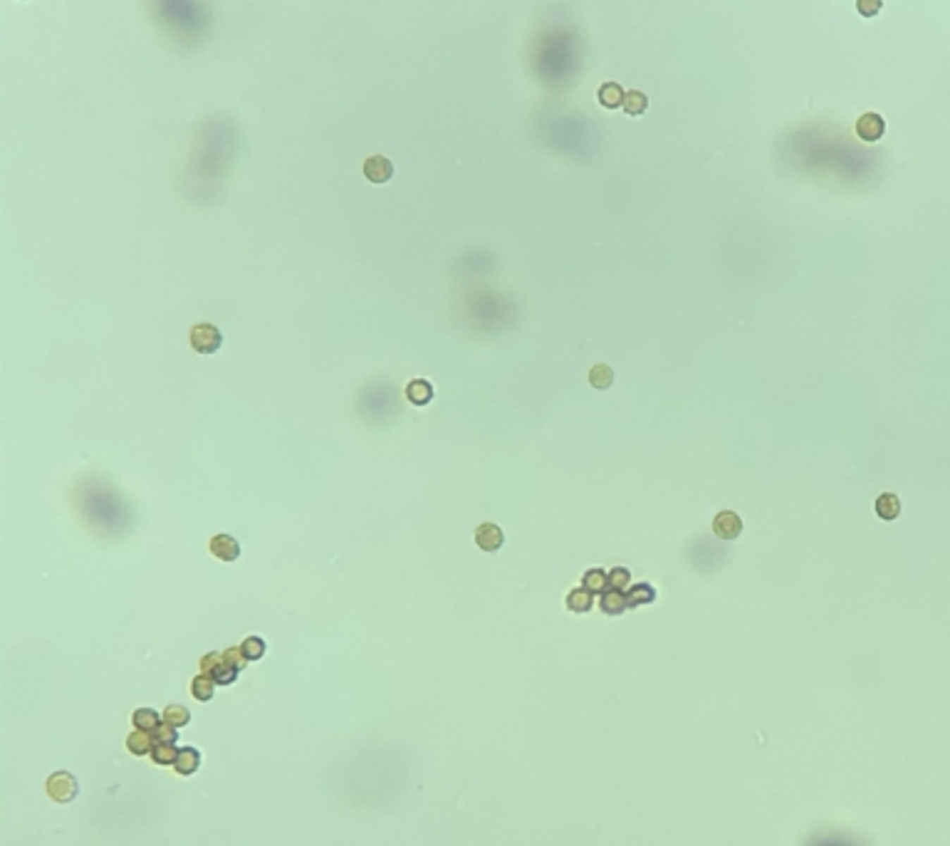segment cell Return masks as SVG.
<instances>
[{
    "mask_svg": "<svg viewBox=\"0 0 950 846\" xmlns=\"http://www.w3.org/2000/svg\"><path fill=\"white\" fill-rule=\"evenodd\" d=\"M240 651L248 661H260L265 656V641L260 636H248V639L240 644Z\"/></svg>",
    "mask_w": 950,
    "mask_h": 846,
    "instance_id": "obj_22",
    "label": "cell"
},
{
    "mask_svg": "<svg viewBox=\"0 0 950 846\" xmlns=\"http://www.w3.org/2000/svg\"><path fill=\"white\" fill-rule=\"evenodd\" d=\"M884 131H886V121H884V116L876 114V111H869V114L859 116V121H856V134H859V139L866 141V144L879 141L881 136H884Z\"/></svg>",
    "mask_w": 950,
    "mask_h": 846,
    "instance_id": "obj_5",
    "label": "cell"
},
{
    "mask_svg": "<svg viewBox=\"0 0 950 846\" xmlns=\"http://www.w3.org/2000/svg\"><path fill=\"white\" fill-rule=\"evenodd\" d=\"M591 604H594V596H591V591L584 589V587H581V589H572L569 594H567V609L574 611V614L589 611Z\"/></svg>",
    "mask_w": 950,
    "mask_h": 846,
    "instance_id": "obj_14",
    "label": "cell"
},
{
    "mask_svg": "<svg viewBox=\"0 0 950 846\" xmlns=\"http://www.w3.org/2000/svg\"><path fill=\"white\" fill-rule=\"evenodd\" d=\"M132 723H134V728L137 730H156L159 725H161V721H159V713L154 711V708H139V711H134V716H132Z\"/></svg>",
    "mask_w": 950,
    "mask_h": 846,
    "instance_id": "obj_16",
    "label": "cell"
},
{
    "mask_svg": "<svg viewBox=\"0 0 950 846\" xmlns=\"http://www.w3.org/2000/svg\"><path fill=\"white\" fill-rule=\"evenodd\" d=\"M127 750L132 752V755H152V750H154V737H152V732L149 730H134L132 735L127 737Z\"/></svg>",
    "mask_w": 950,
    "mask_h": 846,
    "instance_id": "obj_12",
    "label": "cell"
},
{
    "mask_svg": "<svg viewBox=\"0 0 950 846\" xmlns=\"http://www.w3.org/2000/svg\"><path fill=\"white\" fill-rule=\"evenodd\" d=\"M876 515H879L881 520H886V522H891V520H896L901 515V503H899V498H896L894 493H884V495H879V500H876Z\"/></svg>",
    "mask_w": 950,
    "mask_h": 846,
    "instance_id": "obj_13",
    "label": "cell"
},
{
    "mask_svg": "<svg viewBox=\"0 0 950 846\" xmlns=\"http://www.w3.org/2000/svg\"><path fill=\"white\" fill-rule=\"evenodd\" d=\"M856 11L864 18H876L881 11V0H856Z\"/></svg>",
    "mask_w": 950,
    "mask_h": 846,
    "instance_id": "obj_28",
    "label": "cell"
},
{
    "mask_svg": "<svg viewBox=\"0 0 950 846\" xmlns=\"http://www.w3.org/2000/svg\"><path fill=\"white\" fill-rule=\"evenodd\" d=\"M211 552L221 562H235L240 557V544L233 534H216V537H211Z\"/></svg>",
    "mask_w": 950,
    "mask_h": 846,
    "instance_id": "obj_7",
    "label": "cell"
},
{
    "mask_svg": "<svg viewBox=\"0 0 950 846\" xmlns=\"http://www.w3.org/2000/svg\"><path fill=\"white\" fill-rule=\"evenodd\" d=\"M475 544L483 552H498L502 547V529L493 522H483L481 527L475 529Z\"/></svg>",
    "mask_w": 950,
    "mask_h": 846,
    "instance_id": "obj_8",
    "label": "cell"
},
{
    "mask_svg": "<svg viewBox=\"0 0 950 846\" xmlns=\"http://www.w3.org/2000/svg\"><path fill=\"white\" fill-rule=\"evenodd\" d=\"M201 673L211 675V678L216 680L218 685H230L233 680L238 678V673H240V670H238L233 663H228L223 654L213 651V654H206L201 658Z\"/></svg>",
    "mask_w": 950,
    "mask_h": 846,
    "instance_id": "obj_2",
    "label": "cell"
},
{
    "mask_svg": "<svg viewBox=\"0 0 950 846\" xmlns=\"http://www.w3.org/2000/svg\"><path fill=\"white\" fill-rule=\"evenodd\" d=\"M154 745H176L178 740V728L168 725V723H161L156 730H152Z\"/></svg>",
    "mask_w": 950,
    "mask_h": 846,
    "instance_id": "obj_24",
    "label": "cell"
},
{
    "mask_svg": "<svg viewBox=\"0 0 950 846\" xmlns=\"http://www.w3.org/2000/svg\"><path fill=\"white\" fill-rule=\"evenodd\" d=\"M191 347L198 354H216L223 347V334L216 324L201 322L191 329Z\"/></svg>",
    "mask_w": 950,
    "mask_h": 846,
    "instance_id": "obj_3",
    "label": "cell"
},
{
    "mask_svg": "<svg viewBox=\"0 0 950 846\" xmlns=\"http://www.w3.org/2000/svg\"><path fill=\"white\" fill-rule=\"evenodd\" d=\"M656 599V591L651 589L648 584H636L631 591L627 594V606H639V604H648V601Z\"/></svg>",
    "mask_w": 950,
    "mask_h": 846,
    "instance_id": "obj_23",
    "label": "cell"
},
{
    "mask_svg": "<svg viewBox=\"0 0 950 846\" xmlns=\"http://www.w3.org/2000/svg\"><path fill=\"white\" fill-rule=\"evenodd\" d=\"M201 767V752L196 750V747H181L178 750V757H176V762H173V770H176V775H181V777H191L193 772Z\"/></svg>",
    "mask_w": 950,
    "mask_h": 846,
    "instance_id": "obj_9",
    "label": "cell"
},
{
    "mask_svg": "<svg viewBox=\"0 0 950 846\" xmlns=\"http://www.w3.org/2000/svg\"><path fill=\"white\" fill-rule=\"evenodd\" d=\"M712 532L718 534L720 539L730 542V539H738L740 532H743V520L733 513V510H723V513L715 515L712 520Z\"/></svg>",
    "mask_w": 950,
    "mask_h": 846,
    "instance_id": "obj_4",
    "label": "cell"
},
{
    "mask_svg": "<svg viewBox=\"0 0 950 846\" xmlns=\"http://www.w3.org/2000/svg\"><path fill=\"white\" fill-rule=\"evenodd\" d=\"M624 109H627L629 116H639L648 109V97L639 90L627 92V99H624Z\"/></svg>",
    "mask_w": 950,
    "mask_h": 846,
    "instance_id": "obj_19",
    "label": "cell"
},
{
    "mask_svg": "<svg viewBox=\"0 0 950 846\" xmlns=\"http://www.w3.org/2000/svg\"><path fill=\"white\" fill-rule=\"evenodd\" d=\"M406 398H409L411 403H416V406H426V403L433 398V386H431V381H426V379H414V381H409V386H406Z\"/></svg>",
    "mask_w": 950,
    "mask_h": 846,
    "instance_id": "obj_11",
    "label": "cell"
},
{
    "mask_svg": "<svg viewBox=\"0 0 950 846\" xmlns=\"http://www.w3.org/2000/svg\"><path fill=\"white\" fill-rule=\"evenodd\" d=\"M188 721H191V713H188V708H183V705H168L166 711H164V723H168V725H173V728L188 725Z\"/></svg>",
    "mask_w": 950,
    "mask_h": 846,
    "instance_id": "obj_21",
    "label": "cell"
},
{
    "mask_svg": "<svg viewBox=\"0 0 950 846\" xmlns=\"http://www.w3.org/2000/svg\"><path fill=\"white\" fill-rule=\"evenodd\" d=\"M178 757V747L176 745H154L152 750V760L156 765H173Z\"/></svg>",
    "mask_w": 950,
    "mask_h": 846,
    "instance_id": "obj_25",
    "label": "cell"
},
{
    "mask_svg": "<svg viewBox=\"0 0 950 846\" xmlns=\"http://www.w3.org/2000/svg\"><path fill=\"white\" fill-rule=\"evenodd\" d=\"M364 176H366V181L376 183V186L389 183L391 178H394V164H391L386 157H369L364 161Z\"/></svg>",
    "mask_w": 950,
    "mask_h": 846,
    "instance_id": "obj_6",
    "label": "cell"
},
{
    "mask_svg": "<svg viewBox=\"0 0 950 846\" xmlns=\"http://www.w3.org/2000/svg\"><path fill=\"white\" fill-rule=\"evenodd\" d=\"M599 606H602L604 614H622V611L627 609V596L617 589H607V591H602Z\"/></svg>",
    "mask_w": 950,
    "mask_h": 846,
    "instance_id": "obj_15",
    "label": "cell"
},
{
    "mask_svg": "<svg viewBox=\"0 0 950 846\" xmlns=\"http://www.w3.org/2000/svg\"><path fill=\"white\" fill-rule=\"evenodd\" d=\"M624 99H627V92L617 82H607V85L599 87V104L604 109H619V106H624Z\"/></svg>",
    "mask_w": 950,
    "mask_h": 846,
    "instance_id": "obj_10",
    "label": "cell"
},
{
    "mask_svg": "<svg viewBox=\"0 0 950 846\" xmlns=\"http://www.w3.org/2000/svg\"><path fill=\"white\" fill-rule=\"evenodd\" d=\"M191 693L196 700H203V703H206V700H211L213 693H216V680L206 673H198L191 683Z\"/></svg>",
    "mask_w": 950,
    "mask_h": 846,
    "instance_id": "obj_17",
    "label": "cell"
},
{
    "mask_svg": "<svg viewBox=\"0 0 950 846\" xmlns=\"http://www.w3.org/2000/svg\"><path fill=\"white\" fill-rule=\"evenodd\" d=\"M45 790H47V795H50V799L60 802V804H67V802L75 799L77 792H80V782H77V777L72 775V772L60 770V772H52V775L47 777Z\"/></svg>",
    "mask_w": 950,
    "mask_h": 846,
    "instance_id": "obj_1",
    "label": "cell"
},
{
    "mask_svg": "<svg viewBox=\"0 0 950 846\" xmlns=\"http://www.w3.org/2000/svg\"><path fill=\"white\" fill-rule=\"evenodd\" d=\"M223 656H226V661L228 663H233L235 666L238 670H243L245 668V663H248V658L243 656V651H240V646H230V649H226L223 651Z\"/></svg>",
    "mask_w": 950,
    "mask_h": 846,
    "instance_id": "obj_27",
    "label": "cell"
},
{
    "mask_svg": "<svg viewBox=\"0 0 950 846\" xmlns=\"http://www.w3.org/2000/svg\"><path fill=\"white\" fill-rule=\"evenodd\" d=\"M581 582H584V589H589L591 594H602L609 587V577L604 575V570H589Z\"/></svg>",
    "mask_w": 950,
    "mask_h": 846,
    "instance_id": "obj_20",
    "label": "cell"
},
{
    "mask_svg": "<svg viewBox=\"0 0 950 846\" xmlns=\"http://www.w3.org/2000/svg\"><path fill=\"white\" fill-rule=\"evenodd\" d=\"M629 582H631V575H629V570H614L612 575H609V587L612 589H617V591H622V589H627L629 587Z\"/></svg>",
    "mask_w": 950,
    "mask_h": 846,
    "instance_id": "obj_26",
    "label": "cell"
},
{
    "mask_svg": "<svg viewBox=\"0 0 950 846\" xmlns=\"http://www.w3.org/2000/svg\"><path fill=\"white\" fill-rule=\"evenodd\" d=\"M589 384L594 388H609L614 384V372L609 364H594L589 369Z\"/></svg>",
    "mask_w": 950,
    "mask_h": 846,
    "instance_id": "obj_18",
    "label": "cell"
}]
</instances>
